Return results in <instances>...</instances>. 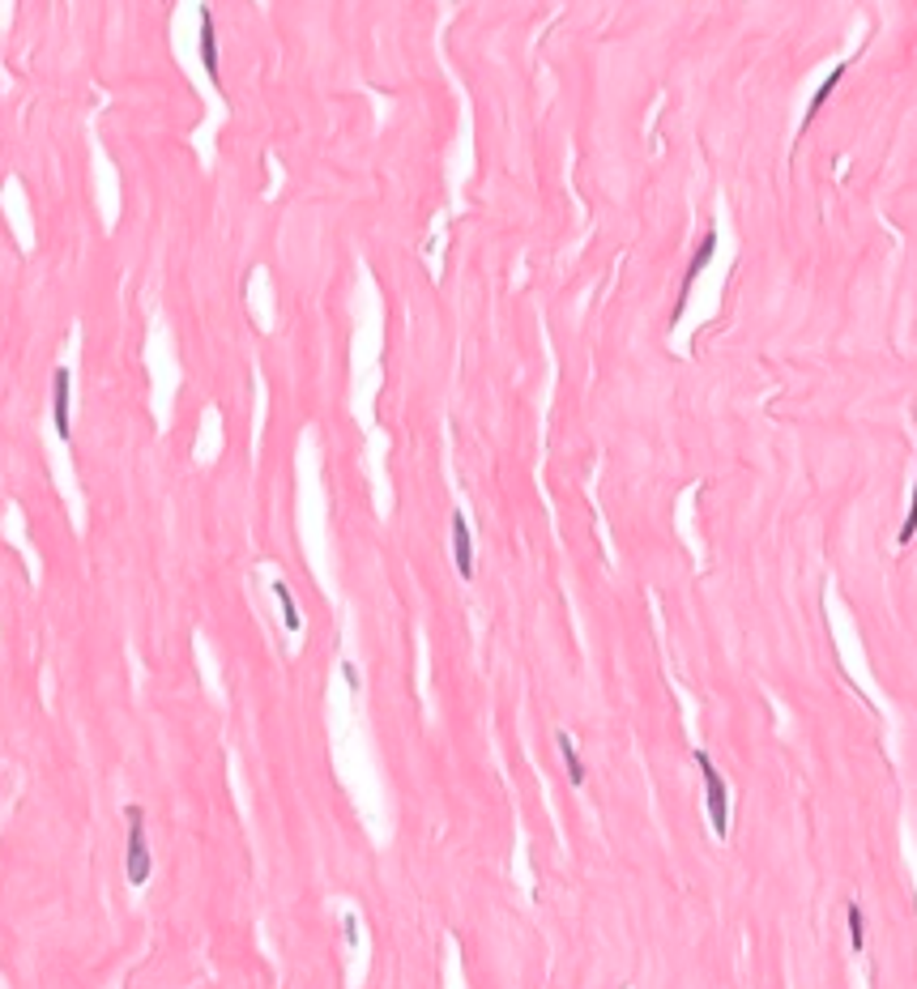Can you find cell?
Listing matches in <instances>:
<instances>
[{"mask_svg":"<svg viewBox=\"0 0 917 989\" xmlns=\"http://www.w3.org/2000/svg\"><path fill=\"white\" fill-rule=\"evenodd\" d=\"M128 819V845H124V874L133 887H145L150 874H154V853H150V840H145V811L141 806H124Z\"/></svg>","mask_w":917,"mask_h":989,"instance_id":"obj_1","label":"cell"},{"mask_svg":"<svg viewBox=\"0 0 917 989\" xmlns=\"http://www.w3.org/2000/svg\"><path fill=\"white\" fill-rule=\"evenodd\" d=\"M696 768L704 776V806H708V823L713 832L725 836L730 832V789H725V776L717 772V763L708 751H696Z\"/></svg>","mask_w":917,"mask_h":989,"instance_id":"obj_2","label":"cell"},{"mask_svg":"<svg viewBox=\"0 0 917 989\" xmlns=\"http://www.w3.org/2000/svg\"><path fill=\"white\" fill-rule=\"evenodd\" d=\"M52 427L60 440H73V371L64 363L52 371Z\"/></svg>","mask_w":917,"mask_h":989,"instance_id":"obj_3","label":"cell"},{"mask_svg":"<svg viewBox=\"0 0 917 989\" xmlns=\"http://www.w3.org/2000/svg\"><path fill=\"white\" fill-rule=\"evenodd\" d=\"M713 252H717V231H704L700 235V248L691 252V260H687V273H683V291H679V303H674V316L670 320H679L687 308V294H691V286H696V277H700L704 269H708V260H713Z\"/></svg>","mask_w":917,"mask_h":989,"instance_id":"obj_4","label":"cell"},{"mask_svg":"<svg viewBox=\"0 0 917 989\" xmlns=\"http://www.w3.org/2000/svg\"><path fill=\"white\" fill-rule=\"evenodd\" d=\"M452 563H457L461 581L474 576V533H469L466 512H452Z\"/></svg>","mask_w":917,"mask_h":989,"instance_id":"obj_5","label":"cell"},{"mask_svg":"<svg viewBox=\"0 0 917 989\" xmlns=\"http://www.w3.org/2000/svg\"><path fill=\"white\" fill-rule=\"evenodd\" d=\"M196 52L205 60V73L210 78H222V69H218V30H214V9H205L201 4V39H196Z\"/></svg>","mask_w":917,"mask_h":989,"instance_id":"obj_6","label":"cell"},{"mask_svg":"<svg viewBox=\"0 0 917 989\" xmlns=\"http://www.w3.org/2000/svg\"><path fill=\"white\" fill-rule=\"evenodd\" d=\"M845 69H849L845 60H840V64H832V69H828V78H823L820 86H815V95H811V103H806V116H802V128H806V124H811V120H815V116L823 111V103H828V98H832V90L840 86V78H845Z\"/></svg>","mask_w":917,"mask_h":989,"instance_id":"obj_7","label":"cell"},{"mask_svg":"<svg viewBox=\"0 0 917 989\" xmlns=\"http://www.w3.org/2000/svg\"><path fill=\"white\" fill-rule=\"evenodd\" d=\"M555 746H559V755H564V763H567V780H572V785H585V759H581V751H576V742H572V734H567V729H559V734H555Z\"/></svg>","mask_w":917,"mask_h":989,"instance_id":"obj_8","label":"cell"},{"mask_svg":"<svg viewBox=\"0 0 917 989\" xmlns=\"http://www.w3.org/2000/svg\"><path fill=\"white\" fill-rule=\"evenodd\" d=\"M274 598H277V606H282V627L299 636V631H303V614H299V602L291 598L286 581H274Z\"/></svg>","mask_w":917,"mask_h":989,"instance_id":"obj_9","label":"cell"},{"mask_svg":"<svg viewBox=\"0 0 917 989\" xmlns=\"http://www.w3.org/2000/svg\"><path fill=\"white\" fill-rule=\"evenodd\" d=\"M845 921H849V947L862 951V947H866V917H862L858 904H849V909H845Z\"/></svg>","mask_w":917,"mask_h":989,"instance_id":"obj_10","label":"cell"},{"mask_svg":"<svg viewBox=\"0 0 917 989\" xmlns=\"http://www.w3.org/2000/svg\"><path fill=\"white\" fill-rule=\"evenodd\" d=\"M917 533V469H913V495H909V512H905V524L896 533V546H909Z\"/></svg>","mask_w":917,"mask_h":989,"instance_id":"obj_11","label":"cell"},{"mask_svg":"<svg viewBox=\"0 0 917 989\" xmlns=\"http://www.w3.org/2000/svg\"><path fill=\"white\" fill-rule=\"evenodd\" d=\"M342 934H346V947H359V917L354 912L342 917Z\"/></svg>","mask_w":917,"mask_h":989,"instance_id":"obj_12","label":"cell"},{"mask_svg":"<svg viewBox=\"0 0 917 989\" xmlns=\"http://www.w3.org/2000/svg\"><path fill=\"white\" fill-rule=\"evenodd\" d=\"M342 679H346V687H351V691H359V687H363V682H359V665H354V661H342Z\"/></svg>","mask_w":917,"mask_h":989,"instance_id":"obj_13","label":"cell"}]
</instances>
